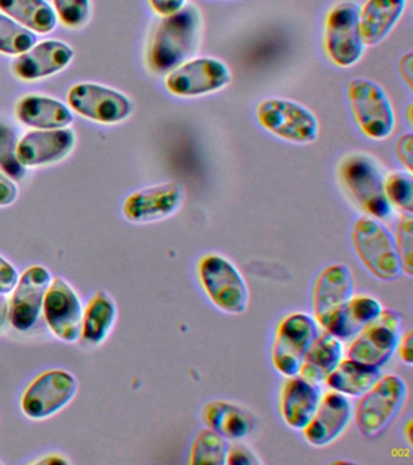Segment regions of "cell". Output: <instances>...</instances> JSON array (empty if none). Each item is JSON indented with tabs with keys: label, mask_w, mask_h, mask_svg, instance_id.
<instances>
[{
	"label": "cell",
	"mask_w": 413,
	"mask_h": 465,
	"mask_svg": "<svg viewBox=\"0 0 413 465\" xmlns=\"http://www.w3.org/2000/svg\"><path fill=\"white\" fill-rule=\"evenodd\" d=\"M182 202V185L177 182H166L133 193L125 200L123 213L133 223H152L172 216Z\"/></svg>",
	"instance_id": "obj_16"
},
{
	"label": "cell",
	"mask_w": 413,
	"mask_h": 465,
	"mask_svg": "<svg viewBox=\"0 0 413 465\" xmlns=\"http://www.w3.org/2000/svg\"><path fill=\"white\" fill-rule=\"evenodd\" d=\"M67 100L78 114L97 123H122L133 113L132 101L124 94L99 84H77L68 93Z\"/></svg>",
	"instance_id": "obj_13"
},
{
	"label": "cell",
	"mask_w": 413,
	"mask_h": 465,
	"mask_svg": "<svg viewBox=\"0 0 413 465\" xmlns=\"http://www.w3.org/2000/svg\"><path fill=\"white\" fill-rule=\"evenodd\" d=\"M230 443L219 432L211 429L199 431L194 439L190 454V464H226Z\"/></svg>",
	"instance_id": "obj_30"
},
{
	"label": "cell",
	"mask_w": 413,
	"mask_h": 465,
	"mask_svg": "<svg viewBox=\"0 0 413 465\" xmlns=\"http://www.w3.org/2000/svg\"><path fill=\"white\" fill-rule=\"evenodd\" d=\"M9 305L5 302V294H0V329L5 326V320H8Z\"/></svg>",
	"instance_id": "obj_43"
},
{
	"label": "cell",
	"mask_w": 413,
	"mask_h": 465,
	"mask_svg": "<svg viewBox=\"0 0 413 465\" xmlns=\"http://www.w3.org/2000/svg\"><path fill=\"white\" fill-rule=\"evenodd\" d=\"M0 463H2V461H0Z\"/></svg>",
	"instance_id": "obj_46"
},
{
	"label": "cell",
	"mask_w": 413,
	"mask_h": 465,
	"mask_svg": "<svg viewBox=\"0 0 413 465\" xmlns=\"http://www.w3.org/2000/svg\"><path fill=\"white\" fill-rule=\"evenodd\" d=\"M0 10L32 32L48 35L56 28V11L46 0H0Z\"/></svg>",
	"instance_id": "obj_29"
},
{
	"label": "cell",
	"mask_w": 413,
	"mask_h": 465,
	"mask_svg": "<svg viewBox=\"0 0 413 465\" xmlns=\"http://www.w3.org/2000/svg\"><path fill=\"white\" fill-rule=\"evenodd\" d=\"M318 336L317 322L304 312H293L282 319L271 349L275 370L285 377L299 374L303 360Z\"/></svg>",
	"instance_id": "obj_9"
},
{
	"label": "cell",
	"mask_w": 413,
	"mask_h": 465,
	"mask_svg": "<svg viewBox=\"0 0 413 465\" xmlns=\"http://www.w3.org/2000/svg\"><path fill=\"white\" fill-rule=\"evenodd\" d=\"M408 400V385L397 374L382 376L368 392L361 395L355 423L368 438H379L397 420Z\"/></svg>",
	"instance_id": "obj_3"
},
{
	"label": "cell",
	"mask_w": 413,
	"mask_h": 465,
	"mask_svg": "<svg viewBox=\"0 0 413 465\" xmlns=\"http://www.w3.org/2000/svg\"><path fill=\"white\" fill-rule=\"evenodd\" d=\"M37 35L13 20L8 15L0 13V53L19 56L37 44Z\"/></svg>",
	"instance_id": "obj_31"
},
{
	"label": "cell",
	"mask_w": 413,
	"mask_h": 465,
	"mask_svg": "<svg viewBox=\"0 0 413 465\" xmlns=\"http://www.w3.org/2000/svg\"><path fill=\"white\" fill-rule=\"evenodd\" d=\"M202 13L194 4H187L177 13L164 16L155 29L147 62L158 74L172 72L197 50L202 36Z\"/></svg>",
	"instance_id": "obj_1"
},
{
	"label": "cell",
	"mask_w": 413,
	"mask_h": 465,
	"mask_svg": "<svg viewBox=\"0 0 413 465\" xmlns=\"http://www.w3.org/2000/svg\"><path fill=\"white\" fill-rule=\"evenodd\" d=\"M57 17L67 27L78 28L88 22L92 13L90 0H53Z\"/></svg>",
	"instance_id": "obj_35"
},
{
	"label": "cell",
	"mask_w": 413,
	"mask_h": 465,
	"mask_svg": "<svg viewBox=\"0 0 413 465\" xmlns=\"http://www.w3.org/2000/svg\"><path fill=\"white\" fill-rule=\"evenodd\" d=\"M413 218L412 213H402L398 220L397 228V238H395V246H397L398 257H400L402 272L404 274L412 276L413 274Z\"/></svg>",
	"instance_id": "obj_34"
},
{
	"label": "cell",
	"mask_w": 413,
	"mask_h": 465,
	"mask_svg": "<svg viewBox=\"0 0 413 465\" xmlns=\"http://www.w3.org/2000/svg\"><path fill=\"white\" fill-rule=\"evenodd\" d=\"M231 79L230 68L222 61L201 57L183 62L169 72L165 86L175 96L198 97L222 90Z\"/></svg>",
	"instance_id": "obj_12"
},
{
	"label": "cell",
	"mask_w": 413,
	"mask_h": 465,
	"mask_svg": "<svg viewBox=\"0 0 413 465\" xmlns=\"http://www.w3.org/2000/svg\"><path fill=\"white\" fill-rule=\"evenodd\" d=\"M19 196V188L15 182L0 171V206H9L15 203Z\"/></svg>",
	"instance_id": "obj_39"
},
{
	"label": "cell",
	"mask_w": 413,
	"mask_h": 465,
	"mask_svg": "<svg viewBox=\"0 0 413 465\" xmlns=\"http://www.w3.org/2000/svg\"><path fill=\"white\" fill-rule=\"evenodd\" d=\"M348 98L355 122L371 140L389 137L395 127L393 105L386 91L372 80L357 78L348 84Z\"/></svg>",
	"instance_id": "obj_6"
},
{
	"label": "cell",
	"mask_w": 413,
	"mask_h": 465,
	"mask_svg": "<svg viewBox=\"0 0 413 465\" xmlns=\"http://www.w3.org/2000/svg\"><path fill=\"white\" fill-rule=\"evenodd\" d=\"M343 345L329 332L318 336L303 360L300 374L313 383H322L342 361Z\"/></svg>",
	"instance_id": "obj_26"
},
{
	"label": "cell",
	"mask_w": 413,
	"mask_h": 465,
	"mask_svg": "<svg viewBox=\"0 0 413 465\" xmlns=\"http://www.w3.org/2000/svg\"><path fill=\"white\" fill-rule=\"evenodd\" d=\"M353 294L354 278L350 268L342 263L326 267L314 287L313 308L317 322L326 330Z\"/></svg>",
	"instance_id": "obj_17"
},
{
	"label": "cell",
	"mask_w": 413,
	"mask_h": 465,
	"mask_svg": "<svg viewBox=\"0 0 413 465\" xmlns=\"http://www.w3.org/2000/svg\"><path fill=\"white\" fill-rule=\"evenodd\" d=\"M339 176L347 194L362 211L379 220L391 216L393 206L384 192V176L372 156L364 153L344 156Z\"/></svg>",
	"instance_id": "obj_2"
},
{
	"label": "cell",
	"mask_w": 413,
	"mask_h": 465,
	"mask_svg": "<svg viewBox=\"0 0 413 465\" xmlns=\"http://www.w3.org/2000/svg\"><path fill=\"white\" fill-rule=\"evenodd\" d=\"M77 391L78 381L74 374L64 370L46 371L28 385L21 409L30 420H45L66 407Z\"/></svg>",
	"instance_id": "obj_11"
},
{
	"label": "cell",
	"mask_w": 413,
	"mask_h": 465,
	"mask_svg": "<svg viewBox=\"0 0 413 465\" xmlns=\"http://www.w3.org/2000/svg\"><path fill=\"white\" fill-rule=\"evenodd\" d=\"M400 72L402 75V79L405 80L406 84H408L409 89L412 87V54H405L404 57L401 58L400 62Z\"/></svg>",
	"instance_id": "obj_42"
},
{
	"label": "cell",
	"mask_w": 413,
	"mask_h": 465,
	"mask_svg": "<svg viewBox=\"0 0 413 465\" xmlns=\"http://www.w3.org/2000/svg\"><path fill=\"white\" fill-rule=\"evenodd\" d=\"M45 460H39L35 461V463H42V464H54V463H68L67 460H64L63 456H59V454H48V456H45Z\"/></svg>",
	"instance_id": "obj_44"
},
{
	"label": "cell",
	"mask_w": 413,
	"mask_h": 465,
	"mask_svg": "<svg viewBox=\"0 0 413 465\" xmlns=\"http://www.w3.org/2000/svg\"><path fill=\"white\" fill-rule=\"evenodd\" d=\"M411 421H408V424L406 425V427H408V442L411 443Z\"/></svg>",
	"instance_id": "obj_45"
},
{
	"label": "cell",
	"mask_w": 413,
	"mask_h": 465,
	"mask_svg": "<svg viewBox=\"0 0 413 465\" xmlns=\"http://www.w3.org/2000/svg\"><path fill=\"white\" fill-rule=\"evenodd\" d=\"M351 242L359 260L377 279L394 282L404 274L394 236L375 218H358L351 232Z\"/></svg>",
	"instance_id": "obj_4"
},
{
	"label": "cell",
	"mask_w": 413,
	"mask_h": 465,
	"mask_svg": "<svg viewBox=\"0 0 413 465\" xmlns=\"http://www.w3.org/2000/svg\"><path fill=\"white\" fill-rule=\"evenodd\" d=\"M321 400L317 383L302 376L290 377L280 394V413L285 423L297 430H303L317 412Z\"/></svg>",
	"instance_id": "obj_21"
},
{
	"label": "cell",
	"mask_w": 413,
	"mask_h": 465,
	"mask_svg": "<svg viewBox=\"0 0 413 465\" xmlns=\"http://www.w3.org/2000/svg\"><path fill=\"white\" fill-rule=\"evenodd\" d=\"M395 154L398 162L412 173L413 163V137L411 134H402L395 144Z\"/></svg>",
	"instance_id": "obj_38"
},
{
	"label": "cell",
	"mask_w": 413,
	"mask_h": 465,
	"mask_svg": "<svg viewBox=\"0 0 413 465\" xmlns=\"http://www.w3.org/2000/svg\"><path fill=\"white\" fill-rule=\"evenodd\" d=\"M202 418L206 427L233 441L246 438L255 427L253 418L245 410L227 401L206 403Z\"/></svg>",
	"instance_id": "obj_25"
},
{
	"label": "cell",
	"mask_w": 413,
	"mask_h": 465,
	"mask_svg": "<svg viewBox=\"0 0 413 465\" xmlns=\"http://www.w3.org/2000/svg\"><path fill=\"white\" fill-rule=\"evenodd\" d=\"M384 192L391 206L398 207L405 213L413 210V178L411 173L395 171L384 178Z\"/></svg>",
	"instance_id": "obj_33"
},
{
	"label": "cell",
	"mask_w": 413,
	"mask_h": 465,
	"mask_svg": "<svg viewBox=\"0 0 413 465\" xmlns=\"http://www.w3.org/2000/svg\"><path fill=\"white\" fill-rule=\"evenodd\" d=\"M74 51L61 40H44L35 44L14 62L13 71L23 80H38L56 74L71 64Z\"/></svg>",
	"instance_id": "obj_20"
},
{
	"label": "cell",
	"mask_w": 413,
	"mask_h": 465,
	"mask_svg": "<svg viewBox=\"0 0 413 465\" xmlns=\"http://www.w3.org/2000/svg\"><path fill=\"white\" fill-rule=\"evenodd\" d=\"M382 377L379 367L366 365L355 360H342L328 378L326 384L343 395L361 396Z\"/></svg>",
	"instance_id": "obj_27"
},
{
	"label": "cell",
	"mask_w": 413,
	"mask_h": 465,
	"mask_svg": "<svg viewBox=\"0 0 413 465\" xmlns=\"http://www.w3.org/2000/svg\"><path fill=\"white\" fill-rule=\"evenodd\" d=\"M360 6L342 2L329 11L325 20L326 54L339 67L348 68L360 61L365 44L360 31Z\"/></svg>",
	"instance_id": "obj_7"
},
{
	"label": "cell",
	"mask_w": 413,
	"mask_h": 465,
	"mask_svg": "<svg viewBox=\"0 0 413 465\" xmlns=\"http://www.w3.org/2000/svg\"><path fill=\"white\" fill-rule=\"evenodd\" d=\"M408 0H366L360 7V31L365 45H376L389 35L405 13Z\"/></svg>",
	"instance_id": "obj_23"
},
{
	"label": "cell",
	"mask_w": 413,
	"mask_h": 465,
	"mask_svg": "<svg viewBox=\"0 0 413 465\" xmlns=\"http://www.w3.org/2000/svg\"><path fill=\"white\" fill-rule=\"evenodd\" d=\"M226 464L257 465L261 464V460L251 449L241 445V443H235V445H231L230 449H228Z\"/></svg>",
	"instance_id": "obj_36"
},
{
	"label": "cell",
	"mask_w": 413,
	"mask_h": 465,
	"mask_svg": "<svg viewBox=\"0 0 413 465\" xmlns=\"http://www.w3.org/2000/svg\"><path fill=\"white\" fill-rule=\"evenodd\" d=\"M49 329L59 340L74 343L82 334L83 307L74 287L63 278L54 279L43 302Z\"/></svg>",
	"instance_id": "obj_14"
},
{
	"label": "cell",
	"mask_w": 413,
	"mask_h": 465,
	"mask_svg": "<svg viewBox=\"0 0 413 465\" xmlns=\"http://www.w3.org/2000/svg\"><path fill=\"white\" fill-rule=\"evenodd\" d=\"M52 282V274L42 265H34L24 272L9 303L8 320L14 329L27 332L37 323Z\"/></svg>",
	"instance_id": "obj_15"
},
{
	"label": "cell",
	"mask_w": 413,
	"mask_h": 465,
	"mask_svg": "<svg viewBox=\"0 0 413 465\" xmlns=\"http://www.w3.org/2000/svg\"><path fill=\"white\" fill-rule=\"evenodd\" d=\"M19 279L20 275L16 268L5 257L0 256V294L5 296L12 293Z\"/></svg>",
	"instance_id": "obj_37"
},
{
	"label": "cell",
	"mask_w": 413,
	"mask_h": 465,
	"mask_svg": "<svg viewBox=\"0 0 413 465\" xmlns=\"http://www.w3.org/2000/svg\"><path fill=\"white\" fill-rule=\"evenodd\" d=\"M402 336V316L390 309H382L348 349V359L382 367L397 351Z\"/></svg>",
	"instance_id": "obj_10"
},
{
	"label": "cell",
	"mask_w": 413,
	"mask_h": 465,
	"mask_svg": "<svg viewBox=\"0 0 413 465\" xmlns=\"http://www.w3.org/2000/svg\"><path fill=\"white\" fill-rule=\"evenodd\" d=\"M74 130H34L25 134L17 144V158L25 167H37L57 163L74 151Z\"/></svg>",
	"instance_id": "obj_18"
},
{
	"label": "cell",
	"mask_w": 413,
	"mask_h": 465,
	"mask_svg": "<svg viewBox=\"0 0 413 465\" xmlns=\"http://www.w3.org/2000/svg\"><path fill=\"white\" fill-rule=\"evenodd\" d=\"M382 309L376 298L364 294L353 296L340 308L326 330L339 340H350L375 320Z\"/></svg>",
	"instance_id": "obj_24"
},
{
	"label": "cell",
	"mask_w": 413,
	"mask_h": 465,
	"mask_svg": "<svg viewBox=\"0 0 413 465\" xmlns=\"http://www.w3.org/2000/svg\"><path fill=\"white\" fill-rule=\"evenodd\" d=\"M256 115L263 129L282 140L307 144L318 138L317 116L295 101L267 98L257 105Z\"/></svg>",
	"instance_id": "obj_8"
},
{
	"label": "cell",
	"mask_w": 413,
	"mask_h": 465,
	"mask_svg": "<svg viewBox=\"0 0 413 465\" xmlns=\"http://www.w3.org/2000/svg\"><path fill=\"white\" fill-rule=\"evenodd\" d=\"M412 331L408 330V332L404 334V337L401 336L400 340V349H398V352H400L401 361L406 363V365L412 366L413 359H412Z\"/></svg>",
	"instance_id": "obj_41"
},
{
	"label": "cell",
	"mask_w": 413,
	"mask_h": 465,
	"mask_svg": "<svg viewBox=\"0 0 413 465\" xmlns=\"http://www.w3.org/2000/svg\"><path fill=\"white\" fill-rule=\"evenodd\" d=\"M198 276L202 289L217 308L228 314H242L248 309L249 287L231 262L220 254L202 257Z\"/></svg>",
	"instance_id": "obj_5"
},
{
	"label": "cell",
	"mask_w": 413,
	"mask_h": 465,
	"mask_svg": "<svg viewBox=\"0 0 413 465\" xmlns=\"http://www.w3.org/2000/svg\"><path fill=\"white\" fill-rule=\"evenodd\" d=\"M152 9L161 16H169L187 5V0H150Z\"/></svg>",
	"instance_id": "obj_40"
},
{
	"label": "cell",
	"mask_w": 413,
	"mask_h": 465,
	"mask_svg": "<svg viewBox=\"0 0 413 465\" xmlns=\"http://www.w3.org/2000/svg\"><path fill=\"white\" fill-rule=\"evenodd\" d=\"M19 138L15 130L5 123H0V169L14 181H23L26 176V167L17 158Z\"/></svg>",
	"instance_id": "obj_32"
},
{
	"label": "cell",
	"mask_w": 413,
	"mask_h": 465,
	"mask_svg": "<svg viewBox=\"0 0 413 465\" xmlns=\"http://www.w3.org/2000/svg\"><path fill=\"white\" fill-rule=\"evenodd\" d=\"M353 417L350 402L339 391L322 396L317 412L303 429L304 438L314 447L329 445L343 434Z\"/></svg>",
	"instance_id": "obj_19"
},
{
	"label": "cell",
	"mask_w": 413,
	"mask_h": 465,
	"mask_svg": "<svg viewBox=\"0 0 413 465\" xmlns=\"http://www.w3.org/2000/svg\"><path fill=\"white\" fill-rule=\"evenodd\" d=\"M117 314L113 298L104 291H99L83 312V340L93 345L103 343L113 329Z\"/></svg>",
	"instance_id": "obj_28"
},
{
	"label": "cell",
	"mask_w": 413,
	"mask_h": 465,
	"mask_svg": "<svg viewBox=\"0 0 413 465\" xmlns=\"http://www.w3.org/2000/svg\"><path fill=\"white\" fill-rule=\"evenodd\" d=\"M16 116L24 125L35 130L64 129L74 120V113L64 102L41 94L21 98L16 104Z\"/></svg>",
	"instance_id": "obj_22"
}]
</instances>
